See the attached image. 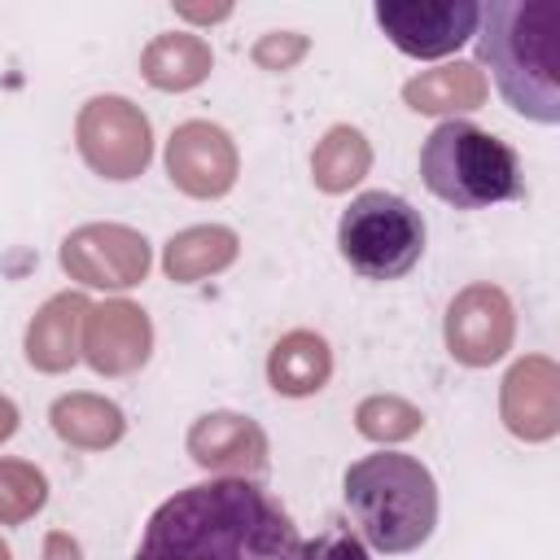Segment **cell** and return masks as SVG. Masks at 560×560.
I'll list each match as a JSON object with an SVG mask.
<instances>
[{
  "instance_id": "cell-1",
  "label": "cell",
  "mask_w": 560,
  "mask_h": 560,
  "mask_svg": "<svg viewBox=\"0 0 560 560\" xmlns=\"http://www.w3.org/2000/svg\"><path fill=\"white\" fill-rule=\"evenodd\" d=\"M293 516L245 477L175 490L144 525L136 560H298Z\"/></svg>"
},
{
  "instance_id": "cell-2",
  "label": "cell",
  "mask_w": 560,
  "mask_h": 560,
  "mask_svg": "<svg viewBox=\"0 0 560 560\" xmlns=\"http://www.w3.org/2000/svg\"><path fill=\"white\" fill-rule=\"evenodd\" d=\"M472 35L499 96L534 122H560V4L490 0Z\"/></svg>"
},
{
  "instance_id": "cell-3",
  "label": "cell",
  "mask_w": 560,
  "mask_h": 560,
  "mask_svg": "<svg viewBox=\"0 0 560 560\" xmlns=\"http://www.w3.org/2000/svg\"><path fill=\"white\" fill-rule=\"evenodd\" d=\"M346 508L368 547L385 556H402L433 534L438 486L420 459L381 451L346 468Z\"/></svg>"
},
{
  "instance_id": "cell-4",
  "label": "cell",
  "mask_w": 560,
  "mask_h": 560,
  "mask_svg": "<svg viewBox=\"0 0 560 560\" xmlns=\"http://www.w3.org/2000/svg\"><path fill=\"white\" fill-rule=\"evenodd\" d=\"M420 179L433 197H442L455 210H486L494 201L525 197L516 153L499 136L459 118L429 131L420 149Z\"/></svg>"
},
{
  "instance_id": "cell-5",
  "label": "cell",
  "mask_w": 560,
  "mask_h": 560,
  "mask_svg": "<svg viewBox=\"0 0 560 560\" xmlns=\"http://www.w3.org/2000/svg\"><path fill=\"white\" fill-rule=\"evenodd\" d=\"M337 245L363 280H398L424 254V219L411 201L385 188L359 192L337 223Z\"/></svg>"
},
{
  "instance_id": "cell-6",
  "label": "cell",
  "mask_w": 560,
  "mask_h": 560,
  "mask_svg": "<svg viewBox=\"0 0 560 560\" xmlns=\"http://www.w3.org/2000/svg\"><path fill=\"white\" fill-rule=\"evenodd\" d=\"M83 162L105 179H136L153 158L149 118L127 96H96L79 109L74 122Z\"/></svg>"
},
{
  "instance_id": "cell-7",
  "label": "cell",
  "mask_w": 560,
  "mask_h": 560,
  "mask_svg": "<svg viewBox=\"0 0 560 560\" xmlns=\"http://www.w3.org/2000/svg\"><path fill=\"white\" fill-rule=\"evenodd\" d=\"M61 267L88 289H131L149 271V241L122 223H83L66 236Z\"/></svg>"
},
{
  "instance_id": "cell-8",
  "label": "cell",
  "mask_w": 560,
  "mask_h": 560,
  "mask_svg": "<svg viewBox=\"0 0 560 560\" xmlns=\"http://www.w3.org/2000/svg\"><path fill=\"white\" fill-rule=\"evenodd\" d=\"M481 4L472 0H381L376 4V26L389 35V44L407 57H446L455 52L472 31H477Z\"/></svg>"
},
{
  "instance_id": "cell-9",
  "label": "cell",
  "mask_w": 560,
  "mask_h": 560,
  "mask_svg": "<svg viewBox=\"0 0 560 560\" xmlns=\"http://www.w3.org/2000/svg\"><path fill=\"white\" fill-rule=\"evenodd\" d=\"M512 302L494 284H468L446 306V350L468 368L503 359V350L512 346Z\"/></svg>"
},
{
  "instance_id": "cell-10",
  "label": "cell",
  "mask_w": 560,
  "mask_h": 560,
  "mask_svg": "<svg viewBox=\"0 0 560 560\" xmlns=\"http://www.w3.org/2000/svg\"><path fill=\"white\" fill-rule=\"evenodd\" d=\"M166 171L188 197H223L236 184V144L214 122H184L171 131Z\"/></svg>"
},
{
  "instance_id": "cell-11",
  "label": "cell",
  "mask_w": 560,
  "mask_h": 560,
  "mask_svg": "<svg viewBox=\"0 0 560 560\" xmlns=\"http://www.w3.org/2000/svg\"><path fill=\"white\" fill-rule=\"evenodd\" d=\"M153 346V324L136 302H101L83 319V341L79 354L105 372V376H127L149 359Z\"/></svg>"
},
{
  "instance_id": "cell-12",
  "label": "cell",
  "mask_w": 560,
  "mask_h": 560,
  "mask_svg": "<svg viewBox=\"0 0 560 560\" xmlns=\"http://www.w3.org/2000/svg\"><path fill=\"white\" fill-rule=\"evenodd\" d=\"M499 411H503V424L525 442L556 438V429H560V368L542 354L521 359L503 376Z\"/></svg>"
},
{
  "instance_id": "cell-13",
  "label": "cell",
  "mask_w": 560,
  "mask_h": 560,
  "mask_svg": "<svg viewBox=\"0 0 560 560\" xmlns=\"http://www.w3.org/2000/svg\"><path fill=\"white\" fill-rule=\"evenodd\" d=\"M188 455L210 472L254 481L267 472V433L249 416L210 411L188 429Z\"/></svg>"
},
{
  "instance_id": "cell-14",
  "label": "cell",
  "mask_w": 560,
  "mask_h": 560,
  "mask_svg": "<svg viewBox=\"0 0 560 560\" xmlns=\"http://www.w3.org/2000/svg\"><path fill=\"white\" fill-rule=\"evenodd\" d=\"M88 298L83 293H57L48 298L31 328H26V363L39 372H66L79 359V341H83V319H88Z\"/></svg>"
},
{
  "instance_id": "cell-15",
  "label": "cell",
  "mask_w": 560,
  "mask_h": 560,
  "mask_svg": "<svg viewBox=\"0 0 560 560\" xmlns=\"http://www.w3.org/2000/svg\"><path fill=\"white\" fill-rule=\"evenodd\" d=\"M332 376V350L319 332H306V328H293L284 332L276 346H271V359H267V381L276 394H289V398H306L315 389H324Z\"/></svg>"
},
{
  "instance_id": "cell-16",
  "label": "cell",
  "mask_w": 560,
  "mask_h": 560,
  "mask_svg": "<svg viewBox=\"0 0 560 560\" xmlns=\"http://www.w3.org/2000/svg\"><path fill=\"white\" fill-rule=\"evenodd\" d=\"M486 92H490L486 74L472 61H451V66L416 74L402 88V101L416 114H459V109H477L486 101Z\"/></svg>"
},
{
  "instance_id": "cell-17",
  "label": "cell",
  "mask_w": 560,
  "mask_h": 560,
  "mask_svg": "<svg viewBox=\"0 0 560 560\" xmlns=\"http://www.w3.org/2000/svg\"><path fill=\"white\" fill-rule=\"evenodd\" d=\"M210 61L214 57H210V44L201 35L171 31V35H158L140 52V74L162 92H184V88H197L210 74Z\"/></svg>"
},
{
  "instance_id": "cell-18",
  "label": "cell",
  "mask_w": 560,
  "mask_h": 560,
  "mask_svg": "<svg viewBox=\"0 0 560 560\" xmlns=\"http://www.w3.org/2000/svg\"><path fill=\"white\" fill-rule=\"evenodd\" d=\"M232 258H236V232L219 228V223H201V228H184L166 241L162 267L175 284H192V280L223 271Z\"/></svg>"
},
{
  "instance_id": "cell-19",
  "label": "cell",
  "mask_w": 560,
  "mask_h": 560,
  "mask_svg": "<svg viewBox=\"0 0 560 560\" xmlns=\"http://www.w3.org/2000/svg\"><path fill=\"white\" fill-rule=\"evenodd\" d=\"M52 429H57L61 442H70L79 451H105L122 438L127 420L101 394H66V398L52 402Z\"/></svg>"
},
{
  "instance_id": "cell-20",
  "label": "cell",
  "mask_w": 560,
  "mask_h": 560,
  "mask_svg": "<svg viewBox=\"0 0 560 560\" xmlns=\"http://www.w3.org/2000/svg\"><path fill=\"white\" fill-rule=\"evenodd\" d=\"M368 166H372V149L359 127H332L311 153V175L324 192H346L368 175Z\"/></svg>"
},
{
  "instance_id": "cell-21",
  "label": "cell",
  "mask_w": 560,
  "mask_h": 560,
  "mask_svg": "<svg viewBox=\"0 0 560 560\" xmlns=\"http://www.w3.org/2000/svg\"><path fill=\"white\" fill-rule=\"evenodd\" d=\"M48 499V481L26 459H0V525L31 521Z\"/></svg>"
},
{
  "instance_id": "cell-22",
  "label": "cell",
  "mask_w": 560,
  "mask_h": 560,
  "mask_svg": "<svg viewBox=\"0 0 560 560\" xmlns=\"http://www.w3.org/2000/svg\"><path fill=\"white\" fill-rule=\"evenodd\" d=\"M354 424H359V433L372 438V442H402V438L420 433L424 416H420V407H411V402L398 398V394H372V398L359 402Z\"/></svg>"
},
{
  "instance_id": "cell-23",
  "label": "cell",
  "mask_w": 560,
  "mask_h": 560,
  "mask_svg": "<svg viewBox=\"0 0 560 560\" xmlns=\"http://www.w3.org/2000/svg\"><path fill=\"white\" fill-rule=\"evenodd\" d=\"M298 560H368V547L359 542V534L332 525L324 534H315L311 542L298 547Z\"/></svg>"
},
{
  "instance_id": "cell-24",
  "label": "cell",
  "mask_w": 560,
  "mask_h": 560,
  "mask_svg": "<svg viewBox=\"0 0 560 560\" xmlns=\"http://www.w3.org/2000/svg\"><path fill=\"white\" fill-rule=\"evenodd\" d=\"M302 52H306V35H293V31H271L254 44V61L262 70H289Z\"/></svg>"
},
{
  "instance_id": "cell-25",
  "label": "cell",
  "mask_w": 560,
  "mask_h": 560,
  "mask_svg": "<svg viewBox=\"0 0 560 560\" xmlns=\"http://www.w3.org/2000/svg\"><path fill=\"white\" fill-rule=\"evenodd\" d=\"M44 560H79V542L70 534H48L44 538Z\"/></svg>"
},
{
  "instance_id": "cell-26",
  "label": "cell",
  "mask_w": 560,
  "mask_h": 560,
  "mask_svg": "<svg viewBox=\"0 0 560 560\" xmlns=\"http://www.w3.org/2000/svg\"><path fill=\"white\" fill-rule=\"evenodd\" d=\"M175 13H179V18H192V22H219V18H228L232 9H228V4H179Z\"/></svg>"
},
{
  "instance_id": "cell-27",
  "label": "cell",
  "mask_w": 560,
  "mask_h": 560,
  "mask_svg": "<svg viewBox=\"0 0 560 560\" xmlns=\"http://www.w3.org/2000/svg\"><path fill=\"white\" fill-rule=\"evenodd\" d=\"M13 429H18V407L0 394V442H4V438H13Z\"/></svg>"
},
{
  "instance_id": "cell-28",
  "label": "cell",
  "mask_w": 560,
  "mask_h": 560,
  "mask_svg": "<svg viewBox=\"0 0 560 560\" xmlns=\"http://www.w3.org/2000/svg\"><path fill=\"white\" fill-rule=\"evenodd\" d=\"M0 560H13V556H9V547H4V538H0Z\"/></svg>"
}]
</instances>
